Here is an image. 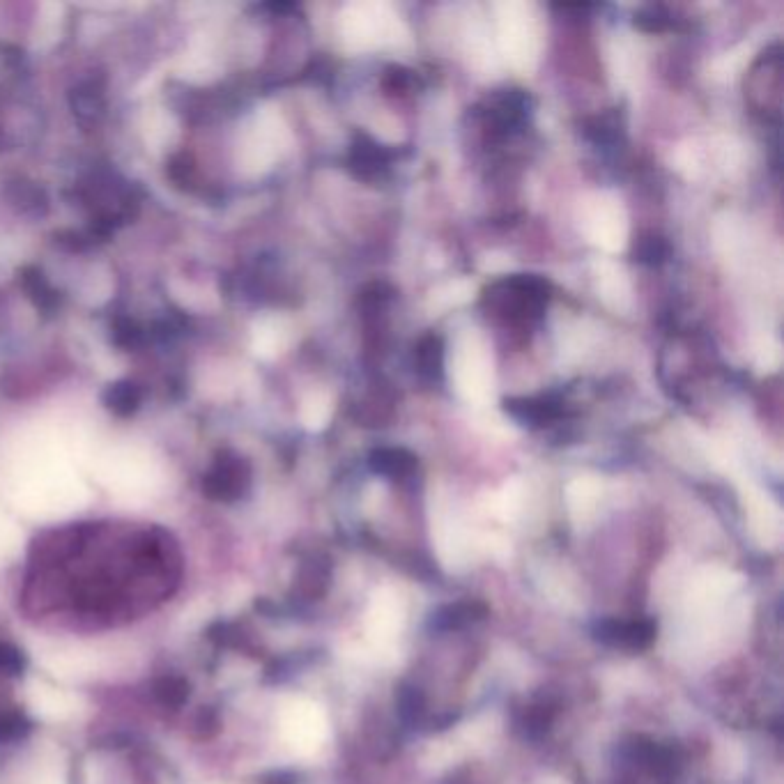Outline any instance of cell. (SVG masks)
<instances>
[{
	"label": "cell",
	"mask_w": 784,
	"mask_h": 784,
	"mask_svg": "<svg viewBox=\"0 0 784 784\" xmlns=\"http://www.w3.org/2000/svg\"><path fill=\"white\" fill-rule=\"evenodd\" d=\"M490 306L509 322H532L541 318L548 304V283L536 276H513L488 290Z\"/></svg>",
	"instance_id": "1"
},
{
	"label": "cell",
	"mask_w": 784,
	"mask_h": 784,
	"mask_svg": "<svg viewBox=\"0 0 784 784\" xmlns=\"http://www.w3.org/2000/svg\"><path fill=\"white\" fill-rule=\"evenodd\" d=\"M780 72H782L780 44H775L771 51H766L764 56L757 60V65L752 67V74H750L748 97L752 106H757L759 111H773L778 115L780 88H782Z\"/></svg>",
	"instance_id": "2"
},
{
	"label": "cell",
	"mask_w": 784,
	"mask_h": 784,
	"mask_svg": "<svg viewBox=\"0 0 784 784\" xmlns=\"http://www.w3.org/2000/svg\"><path fill=\"white\" fill-rule=\"evenodd\" d=\"M26 704L35 718L46 722H63L76 713V697L49 686L40 679H30L26 686Z\"/></svg>",
	"instance_id": "3"
},
{
	"label": "cell",
	"mask_w": 784,
	"mask_h": 784,
	"mask_svg": "<svg viewBox=\"0 0 784 784\" xmlns=\"http://www.w3.org/2000/svg\"><path fill=\"white\" fill-rule=\"evenodd\" d=\"M598 640L610 644V647L640 651L647 649L656 640V624L649 619H633V621H603L596 630Z\"/></svg>",
	"instance_id": "4"
},
{
	"label": "cell",
	"mask_w": 784,
	"mask_h": 784,
	"mask_svg": "<svg viewBox=\"0 0 784 784\" xmlns=\"http://www.w3.org/2000/svg\"><path fill=\"white\" fill-rule=\"evenodd\" d=\"M40 665L60 679H81L92 672V660L88 653H81L69 647H49L37 653Z\"/></svg>",
	"instance_id": "5"
},
{
	"label": "cell",
	"mask_w": 784,
	"mask_h": 784,
	"mask_svg": "<svg viewBox=\"0 0 784 784\" xmlns=\"http://www.w3.org/2000/svg\"><path fill=\"white\" fill-rule=\"evenodd\" d=\"M371 467L389 479H403L417 467V458L405 449H378L371 453Z\"/></svg>",
	"instance_id": "6"
},
{
	"label": "cell",
	"mask_w": 784,
	"mask_h": 784,
	"mask_svg": "<svg viewBox=\"0 0 784 784\" xmlns=\"http://www.w3.org/2000/svg\"><path fill=\"white\" fill-rule=\"evenodd\" d=\"M506 412H511L513 417L520 421H529V424H545V421L557 417V407L548 401H509L506 403Z\"/></svg>",
	"instance_id": "7"
},
{
	"label": "cell",
	"mask_w": 784,
	"mask_h": 784,
	"mask_svg": "<svg viewBox=\"0 0 784 784\" xmlns=\"http://www.w3.org/2000/svg\"><path fill=\"white\" fill-rule=\"evenodd\" d=\"M417 366L419 371L428 375V378H437L442 371V343L437 336H426L419 343L417 350Z\"/></svg>",
	"instance_id": "8"
},
{
	"label": "cell",
	"mask_w": 784,
	"mask_h": 784,
	"mask_svg": "<svg viewBox=\"0 0 784 784\" xmlns=\"http://www.w3.org/2000/svg\"><path fill=\"white\" fill-rule=\"evenodd\" d=\"M21 548V532L10 520L0 516V557H10Z\"/></svg>",
	"instance_id": "9"
},
{
	"label": "cell",
	"mask_w": 784,
	"mask_h": 784,
	"mask_svg": "<svg viewBox=\"0 0 784 784\" xmlns=\"http://www.w3.org/2000/svg\"><path fill=\"white\" fill-rule=\"evenodd\" d=\"M665 253H667V247L658 240V237H649V240H644V244L640 247L642 260H649V263H658V260H663Z\"/></svg>",
	"instance_id": "10"
},
{
	"label": "cell",
	"mask_w": 784,
	"mask_h": 784,
	"mask_svg": "<svg viewBox=\"0 0 784 784\" xmlns=\"http://www.w3.org/2000/svg\"><path fill=\"white\" fill-rule=\"evenodd\" d=\"M30 784H65V778H63V773L58 771V768L42 766L40 771L33 775V780H30Z\"/></svg>",
	"instance_id": "11"
}]
</instances>
